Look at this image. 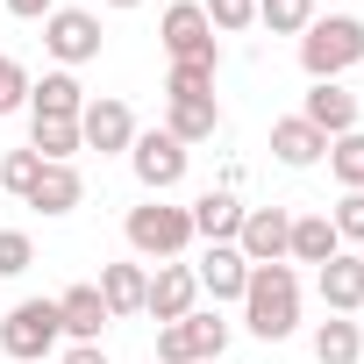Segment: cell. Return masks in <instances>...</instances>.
I'll return each mask as SVG.
<instances>
[{"label":"cell","instance_id":"obj_1","mask_svg":"<svg viewBox=\"0 0 364 364\" xmlns=\"http://www.w3.org/2000/svg\"><path fill=\"white\" fill-rule=\"evenodd\" d=\"M243 328H250L257 343H286V336L300 328V279H293V264H250Z\"/></svg>","mask_w":364,"mask_h":364},{"label":"cell","instance_id":"obj_2","mask_svg":"<svg viewBox=\"0 0 364 364\" xmlns=\"http://www.w3.org/2000/svg\"><path fill=\"white\" fill-rule=\"evenodd\" d=\"M350 65H364V22L357 15H314L300 29V72L307 79H343Z\"/></svg>","mask_w":364,"mask_h":364},{"label":"cell","instance_id":"obj_3","mask_svg":"<svg viewBox=\"0 0 364 364\" xmlns=\"http://www.w3.org/2000/svg\"><path fill=\"white\" fill-rule=\"evenodd\" d=\"M65 343V321H58V300H15L8 321H0V350L15 364H36Z\"/></svg>","mask_w":364,"mask_h":364},{"label":"cell","instance_id":"obj_4","mask_svg":"<svg viewBox=\"0 0 364 364\" xmlns=\"http://www.w3.org/2000/svg\"><path fill=\"white\" fill-rule=\"evenodd\" d=\"M186 243H193V215H186V208H164V200H143V208H129V250H136V257H157V264H171Z\"/></svg>","mask_w":364,"mask_h":364},{"label":"cell","instance_id":"obj_5","mask_svg":"<svg viewBox=\"0 0 364 364\" xmlns=\"http://www.w3.org/2000/svg\"><path fill=\"white\" fill-rule=\"evenodd\" d=\"M222 350H229V321L193 307L186 321H164V328H157V357H150V364H215Z\"/></svg>","mask_w":364,"mask_h":364},{"label":"cell","instance_id":"obj_6","mask_svg":"<svg viewBox=\"0 0 364 364\" xmlns=\"http://www.w3.org/2000/svg\"><path fill=\"white\" fill-rule=\"evenodd\" d=\"M129 171L143 178L150 200H164L178 178H186V143L164 136V129H136V143H129Z\"/></svg>","mask_w":364,"mask_h":364},{"label":"cell","instance_id":"obj_7","mask_svg":"<svg viewBox=\"0 0 364 364\" xmlns=\"http://www.w3.org/2000/svg\"><path fill=\"white\" fill-rule=\"evenodd\" d=\"M157 36H164L171 65H222V43H215V29L200 15V0H171L164 22H157Z\"/></svg>","mask_w":364,"mask_h":364},{"label":"cell","instance_id":"obj_8","mask_svg":"<svg viewBox=\"0 0 364 364\" xmlns=\"http://www.w3.org/2000/svg\"><path fill=\"white\" fill-rule=\"evenodd\" d=\"M43 50L58 58V72L93 65V58H100V15H86V8H58V15L43 22Z\"/></svg>","mask_w":364,"mask_h":364},{"label":"cell","instance_id":"obj_9","mask_svg":"<svg viewBox=\"0 0 364 364\" xmlns=\"http://www.w3.org/2000/svg\"><path fill=\"white\" fill-rule=\"evenodd\" d=\"M193 307H200V279H193V264H178V257H171V264H157V272H150L143 314H150L157 328H164V321H186Z\"/></svg>","mask_w":364,"mask_h":364},{"label":"cell","instance_id":"obj_10","mask_svg":"<svg viewBox=\"0 0 364 364\" xmlns=\"http://www.w3.org/2000/svg\"><path fill=\"white\" fill-rule=\"evenodd\" d=\"M79 143H86V150H100V157L129 150V143H136V114H129V100H114V93L86 100V107H79Z\"/></svg>","mask_w":364,"mask_h":364},{"label":"cell","instance_id":"obj_11","mask_svg":"<svg viewBox=\"0 0 364 364\" xmlns=\"http://www.w3.org/2000/svg\"><path fill=\"white\" fill-rule=\"evenodd\" d=\"M286 236H293L286 208H243L236 250H243V264H286Z\"/></svg>","mask_w":364,"mask_h":364},{"label":"cell","instance_id":"obj_12","mask_svg":"<svg viewBox=\"0 0 364 364\" xmlns=\"http://www.w3.org/2000/svg\"><path fill=\"white\" fill-rule=\"evenodd\" d=\"M314 293L328 314H364V257L357 250H336L321 272H314Z\"/></svg>","mask_w":364,"mask_h":364},{"label":"cell","instance_id":"obj_13","mask_svg":"<svg viewBox=\"0 0 364 364\" xmlns=\"http://www.w3.org/2000/svg\"><path fill=\"white\" fill-rule=\"evenodd\" d=\"M193 279H200V293L222 307V300H243V286H250V264H243V250H236V243H208V257L193 264Z\"/></svg>","mask_w":364,"mask_h":364},{"label":"cell","instance_id":"obj_14","mask_svg":"<svg viewBox=\"0 0 364 364\" xmlns=\"http://www.w3.org/2000/svg\"><path fill=\"white\" fill-rule=\"evenodd\" d=\"M86 100H93V93H86L72 72H43V79H29V114H36V122H79Z\"/></svg>","mask_w":364,"mask_h":364},{"label":"cell","instance_id":"obj_15","mask_svg":"<svg viewBox=\"0 0 364 364\" xmlns=\"http://www.w3.org/2000/svg\"><path fill=\"white\" fill-rule=\"evenodd\" d=\"M58 321H65V343H100V328L114 321L100 286H65L58 293Z\"/></svg>","mask_w":364,"mask_h":364},{"label":"cell","instance_id":"obj_16","mask_svg":"<svg viewBox=\"0 0 364 364\" xmlns=\"http://www.w3.org/2000/svg\"><path fill=\"white\" fill-rule=\"evenodd\" d=\"M300 122H314L321 136H350V129H357V93H343L336 79H314V86H307Z\"/></svg>","mask_w":364,"mask_h":364},{"label":"cell","instance_id":"obj_17","mask_svg":"<svg viewBox=\"0 0 364 364\" xmlns=\"http://www.w3.org/2000/svg\"><path fill=\"white\" fill-rule=\"evenodd\" d=\"M272 157H279V164H293V171H307V164H321V157H328V136H321L314 122L286 114V122H272Z\"/></svg>","mask_w":364,"mask_h":364},{"label":"cell","instance_id":"obj_18","mask_svg":"<svg viewBox=\"0 0 364 364\" xmlns=\"http://www.w3.org/2000/svg\"><path fill=\"white\" fill-rule=\"evenodd\" d=\"M186 215H193V236H200V243H236V229H243V200H236V193H222V186H215V193H200Z\"/></svg>","mask_w":364,"mask_h":364},{"label":"cell","instance_id":"obj_19","mask_svg":"<svg viewBox=\"0 0 364 364\" xmlns=\"http://www.w3.org/2000/svg\"><path fill=\"white\" fill-rule=\"evenodd\" d=\"M143 293H150V272L143 264H100V300L114 321H136L143 314Z\"/></svg>","mask_w":364,"mask_h":364},{"label":"cell","instance_id":"obj_20","mask_svg":"<svg viewBox=\"0 0 364 364\" xmlns=\"http://www.w3.org/2000/svg\"><path fill=\"white\" fill-rule=\"evenodd\" d=\"M79 200H86V178H79V164H43V178H36L29 208H36V215H72Z\"/></svg>","mask_w":364,"mask_h":364},{"label":"cell","instance_id":"obj_21","mask_svg":"<svg viewBox=\"0 0 364 364\" xmlns=\"http://www.w3.org/2000/svg\"><path fill=\"white\" fill-rule=\"evenodd\" d=\"M215 129H222V107H215V93H208V100H164V136H178L186 150H193V143H208Z\"/></svg>","mask_w":364,"mask_h":364},{"label":"cell","instance_id":"obj_22","mask_svg":"<svg viewBox=\"0 0 364 364\" xmlns=\"http://www.w3.org/2000/svg\"><path fill=\"white\" fill-rule=\"evenodd\" d=\"M336 250H343V243H336L328 215H293V236H286V257H293V264H314V272H321Z\"/></svg>","mask_w":364,"mask_h":364},{"label":"cell","instance_id":"obj_23","mask_svg":"<svg viewBox=\"0 0 364 364\" xmlns=\"http://www.w3.org/2000/svg\"><path fill=\"white\" fill-rule=\"evenodd\" d=\"M314 357H321V364H357V357H364V321H357V314H328V321L314 328Z\"/></svg>","mask_w":364,"mask_h":364},{"label":"cell","instance_id":"obj_24","mask_svg":"<svg viewBox=\"0 0 364 364\" xmlns=\"http://www.w3.org/2000/svg\"><path fill=\"white\" fill-rule=\"evenodd\" d=\"M29 150H36L43 164H72L86 143H79V122H36V114H29Z\"/></svg>","mask_w":364,"mask_h":364},{"label":"cell","instance_id":"obj_25","mask_svg":"<svg viewBox=\"0 0 364 364\" xmlns=\"http://www.w3.org/2000/svg\"><path fill=\"white\" fill-rule=\"evenodd\" d=\"M328 171L343 178V193H357V186H364V129L328 136Z\"/></svg>","mask_w":364,"mask_h":364},{"label":"cell","instance_id":"obj_26","mask_svg":"<svg viewBox=\"0 0 364 364\" xmlns=\"http://www.w3.org/2000/svg\"><path fill=\"white\" fill-rule=\"evenodd\" d=\"M36 178H43V157H36V150H8V157H0V193L29 200V193H36Z\"/></svg>","mask_w":364,"mask_h":364},{"label":"cell","instance_id":"obj_27","mask_svg":"<svg viewBox=\"0 0 364 364\" xmlns=\"http://www.w3.org/2000/svg\"><path fill=\"white\" fill-rule=\"evenodd\" d=\"M257 22H264L272 36H300V29L314 22V0H257Z\"/></svg>","mask_w":364,"mask_h":364},{"label":"cell","instance_id":"obj_28","mask_svg":"<svg viewBox=\"0 0 364 364\" xmlns=\"http://www.w3.org/2000/svg\"><path fill=\"white\" fill-rule=\"evenodd\" d=\"M215 72H222V65H171L164 100H208V93H215Z\"/></svg>","mask_w":364,"mask_h":364},{"label":"cell","instance_id":"obj_29","mask_svg":"<svg viewBox=\"0 0 364 364\" xmlns=\"http://www.w3.org/2000/svg\"><path fill=\"white\" fill-rule=\"evenodd\" d=\"M321 215H328L336 243H357V250H364V186H357V193H343V200H336V208H321Z\"/></svg>","mask_w":364,"mask_h":364},{"label":"cell","instance_id":"obj_30","mask_svg":"<svg viewBox=\"0 0 364 364\" xmlns=\"http://www.w3.org/2000/svg\"><path fill=\"white\" fill-rule=\"evenodd\" d=\"M200 15H208V29L236 36V29H250V22H257V0H200Z\"/></svg>","mask_w":364,"mask_h":364},{"label":"cell","instance_id":"obj_31","mask_svg":"<svg viewBox=\"0 0 364 364\" xmlns=\"http://www.w3.org/2000/svg\"><path fill=\"white\" fill-rule=\"evenodd\" d=\"M36 264V243H29V229H0V279H22Z\"/></svg>","mask_w":364,"mask_h":364},{"label":"cell","instance_id":"obj_32","mask_svg":"<svg viewBox=\"0 0 364 364\" xmlns=\"http://www.w3.org/2000/svg\"><path fill=\"white\" fill-rule=\"evenodd\" d=\"M15 107H29V72L0 50V114H15Z\"/></svg>","mask_w":364,"mask_h":364},{"label":"cell","instance_id":"obj_33","mask_svg":"<svg viewBox=\"0 0 364 364\" xmlns=\"http://www.w3.org/2000/svg\"><path fill=\"white\" fill-rule=\"evenodd\" d=\"M8 15H22V22H50L58 15V0H0Z\"/></svg>","mask_w":364,"mask_h":364},{"label":"cell","instance_id":"obj_34","mask_svg":"<svg viewBox=\"0 0 364 364\" xmlns=\"http://www.w3.org/2000/svg\"><path fill=\"white\" fill-rule=\"evenodd\" d=\"M58 364H107V350H100V343H72Z\"/></svg>","mask_w":364,"mask_h":364},{"label":"cell","instance_id":"obj_35","mask_svg":"<svg viewBox=\"0 0 364 364\" xmlns=\"http://www.w3.org/2000/svg\"><path fill=\"white\" fill-rule=\"evenodd\" d=\"M107 8H143V0H107Z\"/></svg>","mask_w":364,"mask_h":364},{"label":"cell","instance_id":"obj_36","mask_svg":"<svg viewBox=\"0 0 364 364\" xmlns=\"http://www.w3.org/2000/svg\"><path fill=\"white\" fill-rule=\"evenodd\" d=\"M357 257H364V250H357Z\"/></svg>","mask_w":364,"mask_h":364},{"label":"cell","instance_id":"obj_37","mask_svg":"<svg viewBox=\"0 0 364 364\" xmlns=\"http://www.w3.org/2000/svg\"><path fill=\"white\" fill-rule=\"evenodd\" d=\"M357 321H364V314H357Z\"/></svg>","mask_w":364,"mask_h":364}]
</instances>
